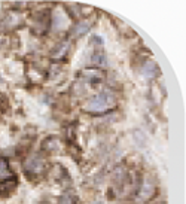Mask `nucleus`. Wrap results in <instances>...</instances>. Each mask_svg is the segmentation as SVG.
I'll list each match as a JSON object with an SVG mask.
<instances>
[{
  "label": "nucleus",
  "instance_id": "nucleus-1",
  "mask_svg": "<svg viewBox=\"0 0 186 204\" xmlns=\"http://www.w3.org/2000/svg\"><path fill=\"white\" fill-rule=\"evenodd\" d=\"M116 107V95L112 90H103L85 104V110L89 113H106Z\"/></svg>",
  "mask_w": 186,
  "mask_h": 204
},
{
  "label": "nucleus",
  "instance_id": "nucleus-2",
  "mask_svg": "<svg viewBox=\"0 0 186 204\" xmlns=\"http://www.w3.org/2000/svg\"><path fill=\"white\" fill-rule=\"evenodd\" d=\"M24 169H26V171L34 173V174L42 173V171L45 170V160H43L40 155L34 153V155L28 156L26 160V162H24Z\"/></svg>",
  "mask_w": 186,
  "mask_h": 204
},
{
  "label": "nucleus",
  "instance_id": "nucleus-3",
  "mask_svg": "<svg viewBox=\"0 0 186 204\" xmlns=\"http://www.w3.org/2000/svg\"><path fill=\"white\" fill-rule=\"evenodd\" d=\"M81 77L84 79L86 84H91V85H97V84H100L103 82V79H104V73H103L100 69H85L81 72Z\"/></svg>",
  "mask_w": 186,
  "mask_h": 204
},
{
  "label": "nucleus",
  "instance_id": "nucleus-4",
  "mask_svg": "<svg viewBox=\"0 0 186 204\" xmlns=\"http://www.w3.org/2000/svg\"><path fill=\"white\" fill-rule=\"evenodd\" d=\"M89 27H91V24L88 21H79V23H76L75 26L72 27L70 34H72V37H82V36H85L89 31Z\"/></svg>",
  "mask_w": 186,
  "mask_h": 204
},
{
  "label": "nucleus",
  "instance_id": "nucleus-5",
  "mask_svg": "<svg viewBox=\"0 0 186 204\" xmlns=\"http://www.w3.org/2000/svg\"><path fill=\"white\" fill-rule=\"evenodd\" d=\"M14 177V173L9 167L8 160L5 158H0V182H5V180H9V179Z\"/></svg>",
  "mask_w": 186,
  "mask_h": 204
},
{
  "label": "nucleus",
  "instance_id": "nucleus-6",
  "mask_svg": "<svg viewBox=\"0 0 186 204\" xmlns=\"http://www.w3.org/2000/svg\"><path fill=\"white\" fill-rule=\"evenodd\" d=\"M17 186V180L15 177L5 180V182H0V197H8Z\"/></svg>",
  "mask_w": 186,
  "mask_h": 204
},
{
  "label": "nucleus",
  "instance_id": "nucleus-7",
  "mask_svg": "<svg viewBox=\"0 0 186 204\" xmlns=\"http://www.w3.org/2000/svg\"><path fill=\"white\" fill-rule=\"evenodd\" d=\"M142 70H143V75L146 77H155L156 73H158V66L153 61H146L143 64V69Z\"/></svg>",
  "mask_w": 186,
  "mask_h": 204
},
{
  "label": "nucleus",
  "instance_id": "nucleus-8",
  "mask_svg": "<svg viewBox=\"0 0 186 204\" xmlns=\"http://www.w3.org/2000/svg\"><path fill=\"white\" fill-rule=\"evenodd\" d=\"M93 63L95 66H106V55L101 51H95L93 55Z\"/></svg>",
  "mask_w": 186,
  "mask_h": 204
}]
</instances>
